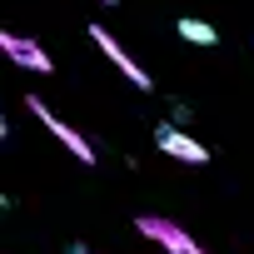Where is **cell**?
Masks as SVG:
<instances>
[{
	"label": "cell",
	"mask_w": 254,
	"mask_h": 254,
	"mask_svg": "<svg viewBox=\"0 0 254 254\" xmlns=\"http://www.w3.org/2000/svg\"><path fill=\"white\" fill-rule=\"evenodd\" d=\"M25 110H30V115L45 125V130H50V135H55V140H60V145H65V150H70L80 165H95V160H100V155H95V145H90V140L75 130V125H65V120H60L50 105H40V95H25Z\"/></svg>",
	"instance_id": "cell-1"
},
{
	"label": "cell",
	"mask_w": 254,
	"mask_h": 254,
	"mask_svg": "<svg viewBox=\"0 0 254 254\" xmlns=\"http://www.w3.org/2000/svg\"><path fill=\"white\" fill-rule=\"evenodd\" d=\"M135 229H140L150 244H160L165 254H209L199 239H190V234H185L175 219H165V214H140V219H135Z\"/></svg>",
	"instance_id": "cell-2"
},
{
	"label": "cell",
	"mask_w": 254,
	"mask_h": 254,
	"mask_svg": "<svg viewBox=\"0 0 254 254\" xmlns=\"http://www.w3.org/2000/svg\"><path fill=\"white\" fill-rule=\"evenodd\" d=\"M155 145H160V155H170L180 165H209V150L194 135H185L180 125H155Z\"/></svg>",
	"instance_id": "cell-3"
},
{
	"label": "cell",
	"mask_w": 254,
	"mask_h": 254,
	"mask_svg": "<svg viewBox=\"0 0 254 254\" xmlns=\"http://www.w3.org/2000/svg\"><path fill=\"white\" fill-rule=\"evenodd\" d=\"M0 55L15 60L20 70H35V75H50V70H55V60H50L30 35H15V30H0Z\"/></svg>",
	"instance_id": "cell-4"
},
{
	"label": "cell",
	"mask_w": 254,
	"mask_h": 254,
	"mask_svg": "<svg viewBox=\"0 0 254 254\" xmlns=\"http://www.w3.org/2000/svg\"><path fill=\"white\" fill-rule=\"evenodd\" d=\"M90 40H95V45H100V50H105V55H110V60L120 65V75L130 80L135 90H150V85H155V80H150V75L140 70V60H135L130 50H125V45H120V40H115V35L105 30V25H90Z\"/></svg>",
	"instance_id": "cell-5"
},
{
	"label": "cell",
	"mask_w": 254,
	"mask_h": 254,
	"mask_svg": "<svg viewBox=\"0 0 254 254\" xmlns=\"http://www.w3.org/2000/svg\"><path fill=\"white\" fill-rule=\"evenodd\" d=\"M175 30H180V40H190V45H219V30L209 25V20H194V15H180L175 20Z\"/></svg>",
	"instance_id": "cell-6"
},
{
	"label": "cell",
	"mask_w": 254,
	"mask_h": 254,
	"mask_svg": "<svg viewBox=\"0 0 254 254\" xmlns=\"http://www.w3.org/2000/svg\"><path fill=\"white\" fill-rule=\"evenodd\" d=\"M65 254H95V249H80V244H75V249H65Z\"/></svg>",
	"instance_id": "cell-7"
},
{
	"label": "cell",
	"mask_w": 254,
	"mask_h": 254,
	"mask_svg": "<svg viewBox=\"0 0 254 254\" xmlns=\"http://www.w3.org/2000/svg\"><path fill=\"white\" fill-rule=\"evenodd\" d=\"M100 5H120V0H100Z\"/></svg>",
	"instance_id": "cell-8"
}]
</instances>
